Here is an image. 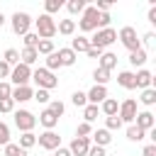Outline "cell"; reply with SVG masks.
<instances>
[{"label":"cell","instance_id":"6da1fadb","mask_svg":"<svg viewBox=\"0 0 156 156\" xmlns=\"http://www.w3.org/2000/svg\"><path fill=\"white\" fill-rule=\"evenodd\" d=\"M88 41H90V46L105 51V46H110L112 41H117V32H115L112 27H107V29H95V34H93Z\"/></svg>","mask_w":156,"mask_h":156},{"label":"cell","instance_id":"7a4b0ae2","mask_svg":"<svg viewBox=\"0 0 156 156\" xmlns=\"http://www.w3.org/2000/svg\"><path fill=\"white\" fill-rule=\"evenodd\" d=\"M32 80H34L37 88H41V90H51V88L58 85V78H56L51 71H46V68H37V71H32Z\"/></svg>","mask_w":156,"mask_h":156},{"label":"cell","instance_id":"3957f363","mask_svg":"<svg viewBox=\"0 0 156 156\" xmlns=\"http://www.w3.org/2000/svg\"><path fill=\"white\" fill-rule=\"evenodd\" d=\"M34 27H37L39 39H51L56 34V20L49 15H39V20H34Z\"/></svg>","mask_w":156,"mask_h":156},{"label":"cell","instance_id":"277c9868","mask_svg":"<svg viewBox=\"0 0 156 156\" xmlns=\"http://www.w3.org/2000/svg\"><path fill=\"white\" fill-rule=\"evenodd\" d=\"M117 39L124 44V49H127L129 54L136 51V49H141V41H139V37H136V29H134V27H122L119 34H117Z\"/></svg>","mask_w":156,"mask_h":156},{"label":"cell","instance_id":"5b68a950","mask_svg":"<svg viewBox=\"0 0 156 156\" xmlns=\"http://www.w3.org/2000/svg\"><path fill=\"white\" fill-rule=\"evenodd\" d=\"M32 22H34V20H32V17L27 15V12H20V10H17V12H15L12 17H10V24H12V32H15V34H22V37H24V34L29 32V27H32Z\"/></svg>","mask_w":156,"mask_h":156},{"label":"cell","instance_id":"8992f818","mask_svg":"<svg viewBox=\"0 0 156 156\" xmlns=\"http://www.w3.org/2000/svg\"><path fill=\"white\" fill-rule=\"evenodd\" d=\"M98 10L90 5V7H85L83 10V15H80V20H78V27L83 29V32H95L98 29Z\"/></svg>","mask_w":156,"mask_h":156},{"label":"cell","instance_id":"52a82bcc","mask_svg":"<svg viewBox=\"0 0 156 156\" xmlns=\"http://www.w3.org/2000/svg\"><path fill=\"white\" fill-rule=\"evenodd\" d=\"M10 80H12L17 88H20V85H29V80H32V68L24 66V63L12 66V71H10Z\"/></svg>","mask_w":156,"mask_h":156},{"label":"cell","instance_id":"ba28073f","mask_svg":"<svg viewBox=\"0 0 156 156\" xmlns=\"http://www.w3.org/2000/svg\"><path fill=\"white\" fill-rule=\"evenodd\" d=\"M15 124H17V129L24 134V132H32L34 127H37V117L29 112V110H17L15 112Z\"/></svg>","mask_w":156,"mask_h":156},{"label":"cell","instance_id":"9c48e42d","mask_svg":"<svg viewBox=\"0 0 156 156\" xmlns=\"http://www.w3.org/2000/svg\"><path fill=\"white\" fill-rule=\"evenodd\" d=\"M117 117H119V122L124 124H134V117H136V100L134 98H129V100H124L122 105H119V110H117Z\"/></svg>","mask_w":156,"mask_h":156},{"label":"cell","instance_id":"30bf717a","mask_svg":"<svg viewBox=\"0 0 156 156\" xmlns=\"http://www.w3.org/2000/svg\"><path fill=\"white\" fill-rule=\"evenodd\" d=\"M37 144H39L41 149H46V151H54V149L61 146V136H58L54 129H46V132H41V134L37 136Z\"/></svg>","mask_w":156,"mask_h":156},{"label":"cell","instance_id":"8fae6325","mask_svg":"<svg viewBox=\"0 0 156 156\" xmlns=\"http://www.w3.org/2000/svg\"><path fill=\"white\" fill-rule=\"evenodd\" d=\"M93 144H90V136H76L73 141H71V146H68V151H71V156H88V149H90Z\"/></svg>","mask_w":156,"mask_h":156},{"label":"cell","instance_id":"7c38bea8","mask_svg":"<svg viewBox=\"0 0 156 156\" xmlns=\"http://www.w3.org/2000/svg\"><path fill=\"white\" fill-rule=\"evenodd\" d=\"M110 95H107V88L105 85H93L88 93H85V100H88V105H100L102 100H107Z\"/></svg>","mask_w":156,"mask_h":156},{"label":"cell","instance_id":"4fadbf2b","mask_svg":"<svg viewBox=\"0 0 156 156\" xmlns=\"http://www.w3.org/2000/svg\"><path fill=\"white\" fill-rule=\"evenodd\" d=\"M134 124H136L139 129H144V132H151V129H154V124H156V119H154V115H151L149 110H144V112H136Z\"/></svg>","mask_w":156,"mask_h":156},{"label":"cell","instance_id":"5bb4252c","mask_svg":"<svg viewBox=\"0 0 156 156\" xmlns=\"http://www.w3.org/2000/svg\"><path fill=\"white\" fill-rule=\"evenodd\" d=\"M134 83H136V88H141V90H146V88H154V76H151V71H146V68H139V71L134 73Z\"/></svg>","mask_w":156,"mask_h":156},{"label":"cell","instance_id":"9a60e30c","mask_svg":"<svg viewBox=\"0 0 156 156\" xmlns=\"http://www.w3.org/2000/svg\"><path fill=\"white\" fill-rule=\"evenodd\" d=\"M32 95H34V90L29 88V85H20V88H12V102H27V100H32Z\"/></svg>","mask_w":156,"mask_h":156},{"label":"cell","instance_id":"2e32d148","mask_svg":"<svg viewBox=\"0 0 156 156\" xmlns=\"http://www.w3.org/2000/svg\"><path fill=\"white\" fill-rule=\"evenodd\" d=\"M115 66H117V54H112V51H102V56H100V66H98V68H105V71L112 73Z\"/></svg>","mask_w":156,"mask_h":156},{"label":"cell","instance_id":"e0dca14e","mask_svg":"<svg viewBox=\"0 0 156 156\" xmlns=\"http://www.w3.org/2000/svg\"><path fill=\"white\" fill-rule=\"evenodd\" d=\"M117 83H119L122 88H127V90H134V88H136L132 71H119V73H117Z\"/></svg>","mask_w":156,"mask_h":156},{"label":"cell","instance_id":"ac0fdd59","mask_svg":"<svg viewBox=\"0 0 156 156\" xmlns=\"http://www.w3.org/2000/svg\"><path fill=\"white\" fill-rule=\"evenodd\" d=\"M56 54H58L61 66H73V63H76V58H78V54H76V51H71L68 46H66V49H58Z\"/></svg>","mask_w":156,"mask_h":156},{"label":"cell","instance_id":"d6986e66","mask_svg":"<svg viewBox=\"0 0 156 156\" xmlns=\"http://www.w3.org/2000/svg\"><path fill=\"white\" fill-rule=\"evenodd\" d=\"M100 110L105 112V117H115V115H117V110H119V102H117L115 98H107V100H102V102H100Z\"/></svg>","mask_w":156,"mask_h":156},{"label":"cell","instance_id":"ffe728a7","mask_svg":"<svg viewBox=\"0 0 156 156\" xmlns=\"http://www.w3.org/2000/svg\"><path fill=\"white\" fill-rule=\"evenodd\" d=\"M90 136H93L95 146H102V149H105V146H107V144L112 141V136H110V132H107V129H95V132H93Z\"/></svg>","mask_w":156,"mask_h":156},{"label":"cell","instance_id":"44dd1931","mask_svg":"<svg viewBox=\"0 0 156 156\" xmlns=\"http://www.w3.org/2000/svg\"><path fill=\"white\" fill-rule=\"evenodd\" d=\"M56 32H58V34H63V37H71V34L76 32V20H58Z\"/></svg>","mask_w":156,"mask_h":156},{"label":"cell","instance_id":"7402d4cb","mask_svg":"<svg viewBox=\"0 0 156 156\" xmlns=\"http://www.w3.org/2000/svg\"><path fill=\"white\" fill-rule=\"evenodd\" d=\"M71 51H76V54H85L88 49H90V41H88V37H76L73 41H71V46H68Z\"/></svg>","mask_w":156,"mask_h":156},{"label":"cell","instance_id":"603a6c76","mask_svg":"<svg viewBox=\"0 0 156 156\" xmlns=\"http://www.w3.org/2000/svg\"><path fill=\"white\" fill-rule=\"evenodd\" d=\"M39 124H41L44 129H54V127L58 124V117H54L49 110H44V112L39 115Z\"/></svg>","mask_w":156,"mask_h":156},{"label":"cell","instance_id":"cb8c5ba5","mask_svg":"<svg viewBox=\"0 0 156 156\" xmlns=\"http://www.w3.org/2000/svg\"><path fill=\"white\" fill-rule=\"evenodd\" d=\"M37 58H39L37 49H22V51H20V63H24V66H32Z\"/></svg>","mask_w":156,"mask_h":156},{"label":"cell","instance_id":"d4e9b609","mask_svg":"<svg viewBox=\"0 0 156 156\" xmlns=\"http://www.w3.org/2000/svg\"><path fill=\"white\" fill-rule=\"evenodd\" d=\"M129 63L136 68V66H144L146 63V49L141 46V49H136V51H132L129 54Z\"/></svg>","mask_w":156,"mask_h":156},{"label":"cell","instance_id":"484cf974","mask_svg":"<svg viewBox=\"0 0 156 156\" xmlns=\"http://www.w3.org/2000/svg\"><path fill=\"white\" fill-rule=\"evenodd\" d=\"M139 102H141V105H146V107L156 105V88H146V90H141V98H139Z\"/></svg>","mask_w":156,"mask_h":156},{"label":"cell","instance_id":"4316f807","mask_svg":"<svg viewBox=\"0 0 156 156\" xmlns=\"http://www.w3.org/2000/svg\"><path fill=\"white\" fill-rule=\"evenodd\" d=\"M34 144H37V134H34V132H24V134L20 136V144H17V146L27 151V149H32Z\"/></svg>","mask_w":156,"mask_h":156},{"label":"cell","instance_id":"83f0119b","mask_svg":"<svg viewBox=\"0 0 156 156\" xmlns=\"http://www.w3.org/2000/svg\"><path fill=\"white\" fill-rule=\"evenodd\" d=\"M144 136H146V132L139 129L136 124H129V127H127V139H129V141H141Z\"/></svg>","mask_w":156,"mask_h":156},{"label":"cell","instance_id":"f1b7e54d","mask_svg":"<svg viewBox=\"0 0 156 156\" xmlns=\"http://www.w3.org/2000/svg\"><path fill=\"white\" fill-rule=\"evenodd\" d=\"M56 49H54V41L51 39H39V44H37V54H44V56H49V54H54Z\"/></svg>","mask_w":156,"mask_h":156},{"label":"cell","instance_id":"f546056e","mask_svg":"<svg viewBox=\"0 0 156 156\" xmlns=\"http://www.w3.org/2000/svg\"><path fill=\"white\" fill-rule=\"evenodd\" d=\"M98 115H100V107L98 105H85L83 107V117H85V122L90 124V122H95L98 119Z\"/></svg>","mask_w":156,"mask_h":156},{"label":"cell","instance_id":"4dcf8cb0","mask_svg":"<svg viewBox=\"0 0 156 156\" xmlns=\"http://www.w3.org/2000/svg\"><path fill=\"white\" fill-rule=\"evenodd\" d=\"M61 7H63V0H46V2H44V15H49V17H51V15H54V12H58Z\"/></svg>","mask_w":156,"mask_h":156},{"label":"cell","instance_id":"1f68e13d","mask_svg":"<svg viewBox=\"0 0 156 156\" xmlns=\"http://www.w3.org/2000/svg\"><path fill=\"white\" fill-rule=\"evenodd\" d=\"M66 10H68L71 15H83L85 2H83V0H68V2H66Z\"/></svg>","mask_w":156,"mask_h":156},{"label":"cell","instance_id":"d6a6232c","mask_svg":"<svg viewBox=\"0 0 156 156\" xmlns=\"http://www.w3.org/2000/svg\"><path fill=\"white\" fill-rule=\"evenodd\" d=\"M2 61H5L10 68H12V66H17V63H20V51H17V49H7V51H5V56H2Z\"/></svg>","mask_w":156,"mask_h":156},{"label":"cell","instance_id":"836d02e7","mask_svg":"<svg viewBox=\"0 0 156 156\" xmlns=\"http://www.w3.org/2000/svg\"><path fill=\"white\" fill-rule=\"evenodd\" d=\"M93 78H95V85H107V80H110V71H105V68H95V71H93Z\"/></svg>","mask_w":156,"mask_h":156},{"label":"cell","instance_id":"e575fe53","mask_svg":"<svg viewBox=\"0 0 156 156\" xmlns=\"http://www.w3.org/2000/svg\"><path fill=\"white\" fill-rule=\"evenodd\" d=\"M46 110H49V112H51V115H54V117H61V115H63V112H66V105H63V102H61V100H51V102H49V107H46Z\"/></svg>","mask_w":156,"mask_h":156},{"label":"cell","instance_id":"d590c367","mask_svg":"<svg viewBox=\"0 0 156 156\" xmlns=\"http://www.w3.org/2000/svg\"><path fill=\"white\" fill-rule=\"evenodd\" d=\"M2 149H5V156H29L24 149H20V146H17V144H12V141H10V144H5Z\"/></svg>","mask_w":156,"mask_h":156},{"label":"cell","instance_id":"8d00e7d4","mask_svg":"<svg viewBox=\"0 0 156 156\" xmlns=\"http://www.w3.org/2000/svg\"><path fill=\"white\" fill-rule=\"evenodd\" d=\"M39 44V34L37 32H27L24 34V49H37Z\"/></svg>","mask_w":156,"mask_h":156},{"label":"cell","instance_id":"74e56055","mask_svg":"<svg viewBox=\"0 0 156 156\" xmlns=\"http://www.w3.org/2000/svg\"><path fill=\"white\" fill-rule=\"evenodd\" d=\"M56 68H61V61H58V54L54 51V54H49V56H46V71H51V73H54Z\"/></svg>","mask_w":156,"mask_h":156},{"label":"cell","instance_id":"f35d334b","mask_svg":"<svg viewBox=\"0 0 156 156\" xmlns=\"http://www.w3.org/2000/svg\"><path fill=\"white\" fill-rule=\"evenodd\" d=\"M32 100H37V102L46 105V102H51V95H49V90H41V88H37V90H34V95H32Z\"/></svg>","mask_w":156,"mask_h":156},{"label":"cell","instance_id":"ab89813d","mask_svg":"<svg viewBox=\"0 0 156 156\" xmlns=\"http://www.w3.org/2000/svg\"><path fill=\"white\" fill-rule=\"evenodd\" d=\"M71 102H73L76 107H85V105H88V100H85V93H80V90H76V93L71 95Z\"/></svg>","mask_w":156,"mask_h":156},{"label":"cell","instance_id":"60d3db41","mask_svg":"<svg viewBox=\"0 0 156 156\" xmlns=\"http://www.w3.org/2000/svg\"><path fill=\"white\" fill-rule=\"evenodd\" d=\"M110 22H112L110 12H100V15H98V29H107V27H110Z\"/></svg>","mask_w":156,"mask_h":156},{"label":"cell","instance_id":"b9f144b4","mask_svg":"<svg viewBox=\"0 0 156 156\" xmlns=\"http://www.w3.org/2000/svg\"><path fill=\"white\" fill-rule=\"evenodd\" d=\"M5 144H10V127L5 122H0V146H5Z\"/></svg>","mask_w":156,"mask_h":156},{"label":"cell","instance_id":"7bdbcfd3","mask_svg":"<svg viewBox=\"0 0 156 156\" xmlns=\"http://www.w3.org/2000/svg\"><path fill=\"white\" fill-rule=\"evenodd\" d=\"M119 127H122V122H119V117H117V115L105 119V129H107V132H112V129H119Z\"/></svg>","mask_w":156,"mask_h":156},{"label":"cell","instance_id":"ee69618b","mask_svg":"<svg viewBox=\"0 0 156 156\" xmlns=\"http://www.w3.org/2000/svg\"><path fill=\"white\" fill-rule=\"evenodd\" d=\"M90 134H93V127L88 122H80L78 129H76V136H90Z\"/></svg>","mask_w":156,"mask_h":156},{"label":"cell","instance_id":"f6af8a7d","mask_svg":"<svg viewBox=\"0 0 156 156\" xmlns=\"http://www.w3.org/2000/svg\"><path fill=\"white\" fill-rule=\"evenodd\" d=\"M12 95V85L7 80H0V100H7Z\"/></svg>","mask_w":156,"mask_h":156},{"label":"cell","instance_id":"bcb514c9","mask_svg":"<svg viewBox=\"0 0 156 156\" xmlns=\"http://www.w3.org/2000/svg\"><path fill=\"white\" fill-rule=\"evenodd\" d=\"M15 110V102H12V98H7V100H0V112H12Z\"/></svg>","mask_w":156,"mask_h":156},{"label":"cell","instance_id":"7dc6e473","mask_svg":"<svg viewBox=\"0 0 156 156\" xmlns=\"http://www.w3.org/2000/svg\"><path fill=\"white\" fill-rule=\"evenodd\" d=\"M88 156H107V154H105L102 146H90V149H88Z\"/></svg>","mask_w":156,"mask_h":156},{"label":"cell","instance_id":"c3c4849f","mask_svg":"<svg viewBox=\"0 0 156 156\" xmlns=\"http://www.w3.org/2000/svg\"><path fill=\"white\" fill-rule=\"evenodd\" d=\"M141 156H156V144H146L144 151H141Z\"/></svg>","mask_w":156,"mask_h":156},{"label":"cell","instance_id":"681fc988","mask_svg":"<svg viewBox=\"0 0 156 156\" xmlns=\"http://www.w3.org/2000/svg\"><path fill=\"white\" fill-rule=\"evenodd\" d=\"M10 71H12V68H10L5 61H0V78H10Z\"/></svg>","mask_w":156,"mask_h":156},{"label":"cell","instance_id":"f907efd6","mask_svg":"<svg viewBox=\"0 0 156 156\" xmlns=\"http://www.w3.org/2000/svg\"><path fill=\"white\" fill-rule=\"evenodd\" d=\"M85 54H88L90 58H100V56H102V49H95V46H90V49H88Z\"/></svg>","mask_w":156,"mask_h":156},{"label":"cell","instance_id":"816d5d0a","mask_svg":"<svg viewBox=\"0 0 156 156\" xmlns=\"http://www.w3.org/2000/svg\"><path fill=\"white\" fill-rule=\"evenodd\" d=\"M95 10H98V12H107V10H110V2H107V0H100V2L95 5Z\"/></svg>","mask_w":156,"mask_h":156},{"label":"cell","instance_id":"f5cc1de1","mask_svg":"<svg viewBox=\"0 0 156 156\" xmlns=\"http://www.w3.org/2000/svg\"><path fill=\"white\" fill-rule=\"evenodd\" d=\"M141 39H144V44H146V46H151V44L156 41V37H154V32H146V34H144Z\"/></svg>","mask_w":156,"mask_h":156},{"label":"cell","instance_id":"db71d44e","mask_svg":"<svg viewBox=\"0 0 156 156\" xmlns=\"http://www.w3.org/2000/svg\"><path fill=\"white\" fill-rule=\"evenodd\" d=\"M54 156H71V151L63 149V146H58V149H54Z\"/></svg>","mask_w":156,"mask_h":156},{"label":"cell","instance_id":"11a10c76","mask_svg":"<svg viewBox=\"0 0 156 156\" xmlns=\"http://www.w3.org/2000/svg\"><path fill=\"white\" fill-rule=\"evenodd\" d=\"M149 22L156 24V5H151V10H149Z\"/></svg>","mask_w":156,"mask_h":156},{"label":"cell","instance_id":"9f6ffc18","mask_svg":"<svg viewBox=\"0 0 156 156\" xmlns=\"http://www.w3.org/2000/svg\"><path fill=\"white\" fill-rule=\"evenodd\" d=\"M2 24H5V15L0 12V27H2Z\"/></svg>","mask_w":156,"mask_h":156}]
</instances>
